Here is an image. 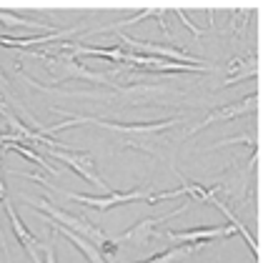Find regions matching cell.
Here are the masks:
<instances>
[{
    "label": "cell",
    "instance_id": "1",
    "mask_svg": "<svg viewBox=\"0 0 263 263\" xmlns=\"http://www.w3.org/2000/svg\"><path fill=\"white\" fill-rule=\"evenodd\" d=\"M23 203H28L30 208H35V211H43L50 221H55L58 226H63V228H68V231H73V233H78V236H83L85 241L96 243L98 248H101V253L105 256V253H116L118 251V243H116V238H108L105 233H103L101 228H96L90 221H85V218H81V216H73V213H65L63 208H58V205H53V203L48 201V198H33V196H21Z\"/></svg>",
    "mask_w": 263,
    "mask_h": 263
},
{
    "label": "cell",
    "instance_id": "2",
    "mask_svg": "<svg viewBox=\"0 0 263 263\" xmlns=\"http://www.w3.org/2000/svg\"><path fill=\"white\" fill-rule=\"evenodd\" d=\"M83 123H90V125H98V128H105V130H113V133H125L128 136V145H136V136L138 138H153L158 136L161 130H168L173 125L183 123L181 118H168V121H153V123H110V121H103V118H96V116H78V118H68L63 123H53L48 128H43L41 133L48 136V133H55V130H65V128H73V125H83Z\"/></svg>",
    "mask_w": 263,
    "mask_h": 263
},
{
    "label": "cell",
    "instance_id": "3",
    "mask_svg": "<svg viewBox=\"0 0 263 263\" xmlns=\"http://www.w3.org/2000/svg\"><path fill=\"white\" fill-rule=\"evenodd\" d=\"M15 176H23V178H28V181L45 183V185H50L55 193H61L63 198L76 201V203H83V205H93V208H98V211H110V208H116V205H125V203L141 201V198L148 196L143 188H133V191H128V193H121V191H108V196H83V193H73V191L55 188L53 183H48L45 176H38V173H18V171H15Z\"/></svg>",
    "mask_w": 263,
    "mask_h": 263
},
{
    "label": "cell",
    "instance_id": "4",
    "mask_svg": "<svg viewBox=\"0 0 263 263\" xmlns=\"http://www.w3.org/2000/svg\"><path fill=\"white\" fill-rule=\"evenodd\" d=\"M45 68L53 73V81L55 83L68 81V78H78V81H90V83H101V85H110V88H116V83L108 81V76L83 68L81 63H78V58H76L70 50L65 53V48H63V45H61V58H58V55H45Z\"/></svg>",
    "mask_w": 263,
    "mask_h": 263
},
{
    "label": "cell",
    "instance_id": "5",
    "mask_svg": "<svg viewBox=\"0 0 263 263\" xmlns=\"http://www.w3.org/2000/svg\"><path fill=\"white\" fill-rule=\"evenodd\" d=\"M118 41L125 43L130 50H136V55H156V58H163V61H173V63H188V65H203L205 61L185 53V50H178L173 45H158V43L151 41H138V38H130V35H123L118 33Z\"/></svg>",
    "mask_w": 263,
    "mask_h": 263
},
{
    "label": "cell",
    "instance_id": "6",
    "mask_svg": "<svg viewBox=\"0 0 263 263\" xmlns=\"http://www.w3.org/2000/svg\"><path fill=\"white\" fill-rule=\"evenodd\" d=\"M185 208H188V203H181L176 211H168V213L156 216V218H143L141 223H136L133 228H128L125 233H121V236L116 238V243H118V246H121V243H130V246H148V243L161 233L163 223L171 221V218H173V216H178V213H183Z\"/></svg>",
    "mask_w": 263,
    "mask_h": 263
},
{
    "label": "cell",
    "instance_id": "7",
    "mask_svg": "<svg viewBox=\"0 0 263 263\" xmlns=\"http://www.w3.org/2000/svg\"><path fill=\"white\" fill-rule=\"evenodd\" d=\"M256 110H258V93H251L241 103H228L223 108H213L198 125H193L188 130V136H193V133H198V130H203V128H208V125H213V123H218V121H233V118H241L246 113H256Z\"/></svg>",
    "mask_w": 263,
    "mask_h": 263
},
{
    "label": "cell",
    "instance_id": "8",
    "mask_svg": "<svg viewBox=\"0 0 263 263\" xmlns=\"http://www.w3.org/2000/svg\"><path fill=\"white\" fill-rule=\"evenodd\" d=\"M236 228L228 226H203V228H191V231H161L158 236H165L171 243H213L216 238H228L233 236Z\"/></svg>",
    "mask_w": 263,
    "mask_h": 263
},
{
    "label": "cell",
    "instance_id": "9",
    "mask_svg": "<svg viewBox=\"0 0 263 263\" xmlns=\"http://www.w3.org/2000/svg\"><path fill=\"white\" fill-rule=\"evenodd\" d=\"M50 158L61 161L63 165H68L76 176H81L83 181H88L90 185H105L103 178L96 173V163L88 153H76V151H61V148H50Z\"/></svg>",
    "mask_w": 263,
    "mask_h": 263
},
{
    "label": "cell",
    "instance_id": "10",
    "mask_svg": "<svg viewBox=\"0 0 263 263\" xmlns=\"http://www.w3.org/2000/svg\"><path fill=\"white\" fill-rule=\"evenodd\" d=\"M3 208H5V213H8V221H10V228H13L15 238H18V243L25 248V253L30 256V261L33 263H45L43 261V241H38V238H35L25 226H23L21 216H18L15 205L10 203V198H5V201H3Z\"/></svg>",
    "mask_w": 263,
    "mask_h": 263
},
{
    "label": "cell",
    "instance_id": "11",
    "mask_svg": "<svg viewBox=\"0 0 263 263\" xmlns=\"http://www.w3.org/2000/svg\"><path fill=\"white\" fill-rule=\"evenodd\" d=\"M76 33H78V28L55 30V33H45V35H30V38H8V35H0V45H8V48H33V45H48V43H55V41H65V38H70Z\"/></svg>",
    "mask_w": 263,
    "mask_h": 263
},
{
    "label": "cell",
    "instance_id": "12",
    "mask_svg": "<svg viewBox=\"0 0 263 263\" xmlns=\"http://www.w3.org/2000/svg\"><path fill=\"white\" fill-rule=\"evenodd\" d=\"M226 73H228V78L223 83V88H228V85H236V83L246 81V78H256L258 76V58L256 55H251V58H233L231 63H226Z\"/></svg>",
    "mask_w": 263,
    "mask_h": 263
},
{
    "label": "cell",
    "instance_id": "13",
    "mask_svg": "<svg viewBox=\"0 0 263 263\" xmlns=\"http://www.w3.org/2000/svg\"><path fill=\"white\" fill-rule=\"evenodd\" d=\"M203 246H208V243H178V246H171L168 251H161V253H156L153 258L141 261V263H181L183 258L198 253Z\"/></svg>",
    "mask_w": 263,
    "mask_h": 263
},
{
    "label": "cell",
    "instance_id": "14",
    "mask_svg": "<svg viewBox=\"0 0 263 263\" xmlns=\"http://www.w3.org/2000/svg\"><path fill=\"white\" fill-rule=\"evenodd\" d=\"M0 23H8L13 28H28V30H35V33H55L58 28L50 25V23H41V21H30L25 15H18L13 10H0Z\"/></svg>",
    "mask_w": 263,
    "mask_h": 263
},
{
    "label": "cell",
    "instance_id": "15",
    "mask_svg": "<svg viewBox=\"0 0 263 263\" xmlns=\"http://www.w3.org/2000/svg\"><path fill=\"white\" fill-rule=\"evenodd\" d=\"M158 10H161V8H145V10H138L133 18L118 21L116 25H103V28H96V30H90L88 35H96V33H123V28H125V25H136L138 21H145V18H151V15H158Z\"/></svg>",
    "mask_w": 263,
    "mask_h": 263
},
{
    "label": "cell",
    "instance_id": "16",
    "mask_svg": "<svg viewBox=\"0 0 263 263\" xmlns=\"http://www.w3.org/2000/svg\"><path fill=\"white\" fill-rule=\"evenodd\" d=\"M5 151H15V153H21V156H25V158H30L33 163L43 165V168H45V171H48L50 176H58V171H55V168H53L50 163L45 161L43 156H38V153H35L33 148H28V145H18V143H5V145H0V156H3Z\"/></svg>",
    "mask_w": 263,
    "mask_h": 263
},
{
    "label": "cell",
    "instance_id": "17",
    "mask_svg": "<svg viewBox=\"0 0 263 263\" xmlns=\"http://www.w3.org/2000/svg\"><path fill=\"white\" fill-rule=\"evenodd\" d=\"M173 13H176V15L181 18V23H183V25H185V28H188V30H191V33H193V35H196V38H201V35H203V30H201V28H198V25H193V23L188 21V15L183 13L181 8H176Z\"/></svg>",
    "mask_w": 263,
    "mask_h": 263
},
{
    "label": "cell",
    "instance_id": "18",
    "mask_svg": "<svg viewBox=\"0 0 263 263\" xmlns=\"http://www.w3.org/2000/svg\"><path fill=\"white\" fill-rule=\"evenodd\" d=\"M0 248H3V256H5V258H10V253H8V246H5V233H3V223H0Z\"/></svg>",
    "mask_w": 263,
    "mask_h": 263
}]
</instances>
